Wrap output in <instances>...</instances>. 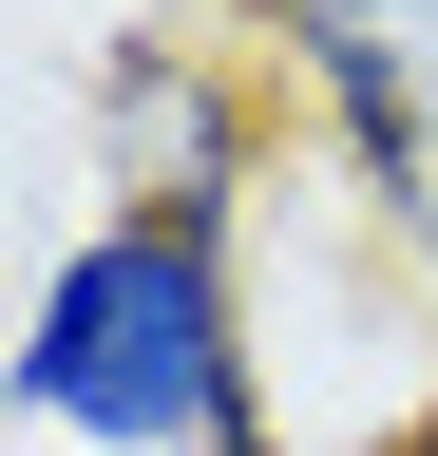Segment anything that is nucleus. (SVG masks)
Masks as SVG:
<instances>
[{
	"label": "nucleus",
	"mask_w": 438,
	"mask_h": 456,
	"mask_svg": "<svg viewBox=\"0 0 438 456\" xmlns=\"http://www.w3.org/2000/svg\"><path fill=\"white\" fill-rule=\"evenodd\" d=\"M20 419L77 456H286L248 191H115L20 285Z\"/></svg>",
	"instance_id": "f257e3e1"
},
{
	"label": "nucleus",
	"mask_w": 438,
	"mask_h": 456,
	"mask_svg": "<svg viewBox=\"0 0 438 456\" xmlns=\"http://www.w3.org/2000/svg\"><path fill=\"white\" fill-rule=\"evenodd\" d=\"M229 38L305 171L362 209V248L438 285V0H229Z\"/></svg>",
	"instance_id": "f03ea898"
},
{
	"label": "nucleus",
	"mask_w": 438,
	"mask_h": 456,
	"mask_svg": "<svg viewBox=\"0 0 438 456\" xmlns=\"http://www.w3.org/2000/svg\"><path fill=\"white\" fill-rule=\"evenodd\" d=\"M95 134H115V191H267V77L248 38H115L95 57Z\"/></svg>",
	"instance_id": "7ed1b4c3"
}]
</instances>
